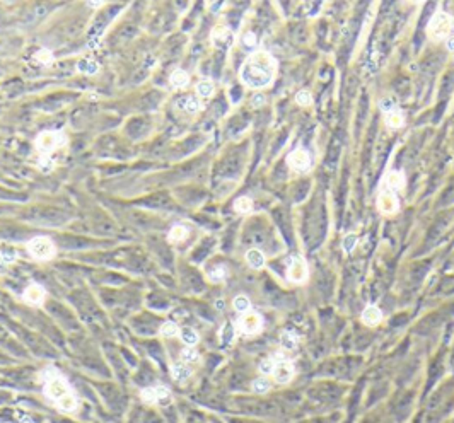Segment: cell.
I'll return each mask as SVG.
<instances>
[{"instance_id": "6da1fadb", "label": "cell", "mask_w": 454, "mask_h": 423, "mask_svg": "<svg viewBox=\"0 0 454 423\" xmlns=\"http://www.w3.org/2000/svg\"><path fill=\"white\" fill-rule=\"evenodd\" d=\"M277 74V60L268 51H255L244 60L239 72L241 82L249 89L268 87Z\"/></svg>"}, {"instance_id": "7a4b0ae2", "label": "cell", "mask_w": 454, "mask_h": 423, "mask_svg": "<svg viewBox=\"0 0 454 423\" xmlns=\"http://www.w3.org/2000/svg\"><path fill=\"white\" fill-rule=\"evenodd\" d=\"M454 33V17L448 12H435L427 26V36L432 41H441L451 38Z\"/></svg>"}, {"instance_id": "3957f363", "label": "cell", "mask_w": 454, "mask_h": 423, "mask_svg": "<svg viewBox=\"0 0 454 423\" xmlns=\"http://www.w3.org/2000/svg\"><path fill=\"white\" fill-rule=\"evenodd\" d=\"M67 144V137H65L64 131L57 130H44L34 140V147L38 148V152L43 155H50L53 150L64 147Z\"/></svg>"}, {"instance_id": "277c9868", "label": "cell", "mask_w": 454, "mask_h": 423, "mask_svg": "<svg viewBox=\"0 0 454 423\" xmlns=\"http://www.w3.org/2000/svg\"><path fill=\"white\" fill-rule=\"evenodd\" d=\"M27 253H29L34 259L48 261V259H51L57 254V249H55V244L50 237H46V235H38V237H33L27 242Z\"/></svg>"}, {"instance_id": "5b68a950", "label": "cell", "mask_w": 454, "mask_h": 423, "mask_svg": "<svg viewBox=\"0 0 454 423\" xmlns=\"http://www.w3.org/2000/svg\"><path fill=\"white\" fill-rule=\"evenodd\" d=\"M43 393L46 394V398H50V400L58 401L60 398H64L65 394L72 393V391H70V386L67 384V381H65L64 377L57 372L44 381Z\"/></svg>"}, {"instance_id": "8992f818", "label": "cell", "mask_w": 454, "mask_h": 423, "mask_svg": "<svg viewBox=\"0 0 454 423\" xmlns=\"http://www.w3.org/2000/svg\"><path fill=\"white\" fill-rule=\"evenodd\" d=\"M238 328L242 335H256L263 328V317L256 311H248L238 321Z\"/></svg>"}, {"instance_id": "52a82bcc", "label": "cell", "mask_w": 454, "mask_h": 423, "mask_svg": "<svg viewBox=\"0 0 454 423\" xmlns=\"http://www.w3.org/2000/svg\"><path fill=\"white\" fill-rule=\"evenodd\" d=\"M287 278H289V282L297 283V285L307 282V278H309V270H307L306 259H303L301 256L290 259L289 270H287Z\"/></svg>"}, {"instance_id": "ba28073f", "label": "cell", "mask_w": 454, "mask_h": 423, "mask_svg": "<svg viewBox=\"0 0 454 423\" xmlns=\"http://www.w3.org/2000/svg\"><path fill=\"white\" fill-rule=\"evenodd\" d=\"M377 210L383 215H396L400 210V202H398V196L391 190L383 188L377 195Z\"/></svg>"}, {"instance_id": "9c48e42d", "label": "cell", "mask_w": 454, "mask_h": 423, "mask_svg": "<svg viewBox=\"0 0 454 423\" xmlns=\"http://www.w3.org/2000/svg\"><path fill=\"white\" fill-rule=\"evenodd\" d=\"M287 164L292 171L296 172H306L311 168V155L304 148H296L287 155Z\"/></svg>"}, {"instance_id": "30bf717a", "label": "cell", "mask_w": 454, "mask_h": 423, "mask_svg": "<svg viewBox=\"0 0 454 423\" xmlns=\"http://www.w3.org/2000/svg\"><path fill=\"white\" fill-rule=\"evenodd\" d=\"M210 40H212L214 46L217 48H222V50H226L232 44V41H234V36H232L231 29L226 26H216L212 29V33H210Z\"/></svg>"}, {"instance_id": "8fae6325", "label": "cell", "mask_w": 454, "mask_h": 423, "mask_svg": "<svg viewBox=\"0 0 454 423\" xmlns=\"http://www.w3.org/2000/svg\"><path fill=\"white\" fill-rule=\"evenodd\" d=\"M44 297H46V292H44V289L41 285H38V283H33V285H29L26 290H24L22 294V299L26 304H29V306H41L44 300Z\"/></svg>"}, {"instance_id": "7c38bea8", "label": "cell", "mask_w": 454, "mask_h": 423, "mask_svg": "<svg viewBox=\"0 0 454 423\" xmlns=\"http://www.w3.org/2000/svg\"><path fill=\"white\" fill-rule=\"evenodd\" d=\"M294 374H296V369H294V365L289 362V360H285V362H277L275 363V369H273V379L277 381V382L280 384H287L290 382V379L294 377Z\"/></svg>"}, {"instance_id": "4fadbf2b", "label": "cell", "mask_w": 454, "mask_h": 423, "mask_svg": "<svg viewBox=\"0 0 454 423\" xmlns=\"http://www.w3.org/2000/svg\"><path fill=\"white\" fill-rule=\"evenodd\" d=\"M405 185H407V179H405L403 171H389L383 181V188L391 190V191H394V193L403 190Z\"/></svg>"}, {"instance_id": "5bb4252c", "label": "cell", "mask_w": 454, "mask_h": 423, "mask_svg": "<svg viewBox=\"0 0 454 423\" xmlns=\"http://www.w3.org/2000/svg\"><path fill=\"white\" fill-rule=\"evenodd\" d=\"M360 319H362V322L366 326H377L383 321V311L377 306H367L366 309L362 311Z\"/></svg>"}, {"instance_id": "9a60e30c", "label": "cell", "mask_w": 454, "mask_h": 423, "mask_svg": "<svg viewBox=\"0 0 454 423\" xmlns=\"http://www.w3.org/2000/svg\"><path fill=\"white\" fill-rule=\"evenodd\" d=\"M192 374H193V370H192V367H190V363L178 362L171 367V377L174 381H178V382L188 381L190 377H192Z\"/></svg>"}, {"instance_id": "2e32d148", "label": "cell", "mask_w": 454, "mask_h": 423, "mask_svg": "<svg viewBox=\"0 0 454 423\" xmlns=\"http://www.w3.org/2000/svg\"><path fill=\"white\" fill-rule=\"evenodd\" d=\"M176 107H179V109L186 111L190 114H195L200 109V101L195 96H183V98L176 99Z\"/></svg>"}, {"instance_id": "e0dca14e", "label": "cell", "mask_w": 454, "mask_h": 423, "mask_svg": "<svg viewBox=\"0 0 454 423\" xmlns=\"http://www.w3.org/2000/svg\"><path fill=\"white\" fill-rule=\"evenodd\" d=\"M190 231L186 225L183 224H176L171 227V231L168 232V241L171 242V244H179V242L186 241V237H188Z\"/></svg>"}, {"instance_id": "ac0fdd59", "label": "cell", "mask_w": 454, "mask_h": 423, "mask_svg": "<svg viewBox=\"0 0 454 423\" xmlns=\"http://www.w3.org/2000/svg\"><path fill=\"white\" fill-rule=\"evenodd\" d=\"M246 263L255 270L263 268V266H265V254H263L259 249H249V251L246 253Z\"/></svg>"}, {"instance_id": "d6986e66", "label": "cell", "mask_w": 454, "mask_h": 423, "mask_svg": "<svg viewBox=\"0 0 454 423\" xmlns=\"http://www.w3.org/2000/svg\"><path fill=\"white\" fill-rule=\"evenodd\" d=\"M297 345H299V336H297L296 333L283 331L282 335H280V346H282L283 350L292 352V350L297 348Z\"/></svg>"}, {"instance_id": "ffe728a7", "label": "cell", "mask_w": 454, "mask_h": 423, "mask_svg": "<svg viewBox=\"0 0 454 423\" xmlns=\"http://www.w3.org/2000/svg\"><path fill=\"white\" fill-rule=\"evenodd\" d=\"M169 82H171V85L174 89H185L186 85H188L190 82V75L188 72L181 70V68H178V70H174L171 74V77H169Z\"/></svg>"}, {"instance_id": "44dd1931", "label": "cell", "mask_w": 454, "mask_h": 423, "mask_svg": "<svg viewBox=\"0 0 454 423\" xmlns=\"http://www.w3.org/2000/svg\"><path fill=\"white\" fill-rule=\"evenodd\" d=\"M405 125V116L400 109H394L391 113L386 114V127L391 128V130H398Z\"/></svg>"}, {"instance_id": "7402d4cb", "label": "cell", "mask_w": 454, "mask_h": 423, "mask_svg": "<svg viewBox=\"0 0 454 423\" xmlns=\"http://www.w3.org/2000/svg\"><path fill=\"white\" fill-rule=\"evenodd\" d=\"M77 70L86 75H94L99 72V65H98V62H94L92 58H82L77 63Z\"/></svg>"}, {"instance_id": "603a6c76", "label": "cell", "mask_w": 454, "mask_h": 423, "mask_svg": "<svg viewBox=\"0 0 454 423\" xmlns=\"http://www.w3.org/2000/svg\"><path fill=\"white\" fill-rule=\"evenodd\" d=\"M179 338H181V341L185 343L186 346H195L196 343L200 341L198 333L193 328H183L181 331H179Z\"/></svg>"}, {"instance_id": "cb8c5ba5", "label": "cell", "mask_w": 454, "mask_h": 423, "mask_svg": "<svg viewBox=\"0 0 454 423\" xmlns=\"http://www.w3.org/2000/svg\"><path fill=\"white\" fill-rule=\"evenodd\" d=\"M57 404H58V408L60 410H64V411H74L75 408H77V400H75V396H74V393H68V394H65L64 398H60V400L57 401Z\"/></svg>"}, {"instance_id": "d4e9b609", "label": "cell", "mask_w": 454, "mask_h": 423, "mask_svg": "<svg viewBox=\"0 0 454 423\" xmlns=\"http://www.w3.org/2000/svg\"><path fill=\"white\" fill-rule=\"evenodd\" d=\"M196 94L200 98H210L214 94V82L210 79H202V81L196 84Z\"/></svg>"}, {"instance_id": "484cf974", "label": "cell", "mask_w": 454, "mask_h": 423, "mask_svg": "<svg viewBox=\"0 0 454 423\" xmlns=\"http://www.w3.org/2000/svg\"><path fill=\"white\" fill-rule=\"evenodd\" d=\"M234 210L238 213H249L253 210V200L249 196H239L234 202Z\"/></svg>"}, {"instance_id": "4316f807", "label": "cell", "mask_w": 454, "mask_h": 423, "mask_svg": "<svg viewBox=\"0 0 454 423\" xmlns=\"http://www.w3.org/2000/svg\"><path fill=\"white\" fill-rule=\"evenodd\" d=\"M232 306H234V309L241 314L251 311V302H249V299L246 296H238L234 300H232Z\"/></svg>"}, {"instance_id": "83f0119b", "label": "cell", "mask_w": 454, "mask_h": 423, "mask_svg": "<svg viewBox=\"0 0 454 423\" xmlns=\"http://www.w3.org/2000/svg\"><path fill=\"white\" fill-rule=\"evenodd\" d=\"M155 400H157V404L166 406V404L171 403V391L164 386H157L155 387Z\"/></svg>"}, {"instance_id": "f1b7e54d", "label": "cell", "mask_w": 454, "mask_h": 423, "mask_svg": "<svg viewBox=\"0 0 454 423\" xmlns=\"http://www.w3.org/2000/svg\"><path fill=\"white\" fill-rule=\"evenodd\" d=\"M33 58L41 65H50L51 62H53V53H51L48 48H41V50H38L36 53H34Z\"/></svg>"}, {"instance_id": "f546056e", "label": "cell", "mask_w": 454, "mask_h": 423, "mask_svg": "<svg viewBox=\"0 0 454 423\" xmlns=\"http://www.w3.org/2000/svg\"><path fill=\"white\" fill-rule=\"evenodd\" d=\"M234 335H236L234 326H232L231 322H226L224 328L220 329V341H222L224 345H231L232 339H234Z\"/></svg>"}, {"instance_id": "4dcf8cb0", "label": "cell", "mask_w": 454, "mask_h": 423, "mask_svg": "<svg viewBox=\"0 0 454 423\" xmlns=\"http://www.w3.org/2000/svg\"><path fill=\"white\" fill-rule=\"evenodd\" d=\"M198 360H200V355H198V352L193 348V346H186V348L181 352V362L195 363V362H198Z\"/></svg>"}, {"instance_id": "1f68e13d", "label": "cell", "mask_w": 454, "mask_h": 423, "mask_svg": "<svg viewBox=\"0 0 454 423\" xmlns=\"http://www.w3.org/2000/svg\"><path fill=\"white\" fill-rule=\"evenodd\" d=\"M161 335L166 336V338H173V336L179 335V328L174 321H166L164 324L161 326Z\"/></svg>"}, {"instance_id": "d6a6232c", "label": "cell", "mask_w": 454, "mask_h": 423, "mask_svg": "<svg viewBox=\"0 0 454 423\" xmlns=\"http://www.w3.org/2000/svg\"><path fill=\"white\" fill-rule=\"evenodd\" d=\"M270 387H272V384H270V381L265 379V377H259V379L253 381V391L258 394H266L270 391Z\"/></svg>"}, {"instance_id": "836d02e7", "label": "cell", "mask_w": 454, "mask_h": 423, "mask_svg": "<svg viewBox=\"0 0 454 423\" xmlns=\"http://www.w3.org/2000/svg\"><path fill=\"white\" fill-rule=\"evenodd\" d=\"M296 103L303 107H307V106L313 105V96H311L309 91H304L303 89V91H299L296 94Z\"/></svg>"}, {"instance_id": "e575fe53", "label": "cell", "mask_w": 454, "mask_h": 423, "mask_svg": "<svg viewBox=\"0 0 454 423\" xmlns=\"http://www.w3.org/2000/svg\"><path fill=\"white\" fill-rule=\"evenodd\" d=\"M275 360L270 357V359H265V360H261L259 362V367H258V370L259 372L263 374V376H272L273 374V369H275Z\"/></svg>"}, {"instance_id": "d590c367", "label": "cell", "mask_w": 454, "mask_h": 423, "mask_svg": "<svg viewBox=\"0 0 454 423\" xmlns=\"http://www.w3.org/2000/svg\"><path fill=\"white\" fill-rule=\"evenodd\" d=\"M140 398L145 404H155L157 403V400H155V387H145V389H142Z\"/></svg>"}, {"instance_id": "8d00e7d4", "label": "cell", "mask_w": 454, "mask_h": 423, "mask_svg": "<svg viewBox=\"0 0 454 423\" xmlns=\"http://www.w3.org/2000/svg\"><path fill=\"white\" fill-rule=\"evenodd\" d=\"M379 107H381V111H383L384 114H388V113H391V111L398 109V107H396V103H394V99L391 98V96H386L384 99H381V101H379Z\"/></svg>"}, {"instance_id": "74e56055", "label": "cell", "mask_w": 454, "mask_h": 423, "mask_svg": "<svg viewBox=\"0 0 454 423\" xmlns=\"http://www.w3.org/2000/svg\"><path fill=\"white\" fill-rule=\"evenodd\" d=\"M226 268L224 266H217V268H214L212 272L209 273V278L212 280V282H222L224 278H226Z\"/></svg>"}, {"instance_id": "f35d334b", "label": "cell", "mask_w": 454, "mask_h": 423, "mask_svg": "<svg viewBox=\"0 0 454 423\" xmlns=\"http://www.w3.org/2000/svg\"><path fill=\"white\" fill-rule=\"evenodd\" d=\"M355 246H357V235L355 234L345 235V239H343V251L352 253L355 249Z\"/></svg>"}, {"instance_id": "ab89813d", "label": "cell", "mask_w": 454, "mask_h": 423, "mask_svg": "<svg viewBox=\"0 0 454 423\" xmlns=\"http://www.w3.org/2000/svg\"><path fill=\"white\" fill-rule=\"evenodd\" d=\"M256 44H258V41H256L255 33H246L244 36H242V46L244 48L253 50V48H256Z\"/></svg>"}, {"instance_id": "60d3db41", "label": "cell", "mask_w": 454, "mask_h": 423, "mask_svg": "<svg viewBox=\"0 0 454 423\" xmlns=\"http://www.w3.org/2000/svg\"><path fill=\"white\" fill-rule=\"evenodd\" d=\"M40 169L43 172H48L53 169V161L50 159V155H43V159L40 161Z\"/></svg>"}, {"instance_id": "b9f144b4", "label": "cell", "mask_w": 454, "mask_h": 423, "mask_svg": "<svg viewBox=\"0 0 454 423\" xmlns=\"http://www.w3.org/2000/svg\"><path fill=\"white\" fill-rule=\"evenodd\" d=\"M0 259H2L3 263H12L14 259H16V253H14L12 249H2V251H0Z\"/></svg>"}, {"instance_id": "7bdbcfd3", "label": "cell", "mask_w": 454, "mask_h": 423, "mask_svg": "<svg viewBox=\"0 0 454 423\" xmlns=\"http://www.w3.org/2000/svg\"><path fill=\"white\" fill-rule=\"evenodd\" d=\"M263 105H265V98H263L261 94L253 96V99H251V106L258 107V106H263Z\"/></svg>"}, {"instance_id": "ee69618b", "label": "cell", "mask_w": 454, "mask_h": 423, "mask_svg": "<svg viewBox=\"0 0 454 423\" xmlns=\"http://www.w3.org/2000/svg\"><path fill=\"white\" fill-rule=\"evenodd\" d=\"M446 46H448V50L451 51V53H454V34H453L451 38H448V40H446Z\"/></svg>"}, {"instance_id": "f6af8a7d", "label": "cell", "mask_w": 454, "mask_h": 423, "mask_svg": "<svg viewBox=\"0 0 454 423\" xmlns=\"http://www.w3.org/2000/svg\"><path fill=\"white\" fill-rule=\"evenodd\" d=\"M103 2H89V7H92V9H98V7H101Z\"/></svg>"}, {"instance_id": "bcb514c9", "label": "cell", "mask_w": 454, "mask_h": 423, "mask_svg": "<svg viewBox=\"0 0 454 423\" xmlns=\"http://www.w3.org/2000/svg\"><path fill=\"white\" fill-rule=\"evenodd\" d=\"M21 423H33V420H31V418H27V417H22V418H21Z\"/></svg>"}]
</instances>
